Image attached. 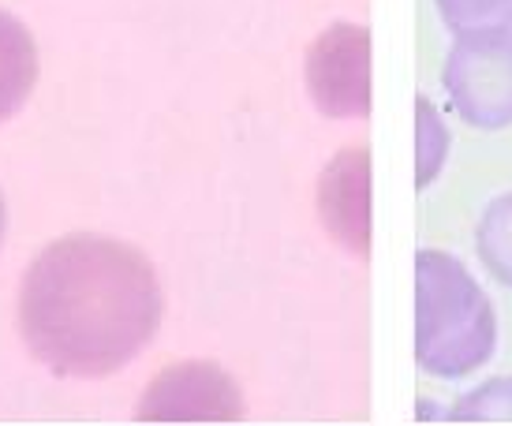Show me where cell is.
<instances>
[{
  "mask_svg": "<svg viewBox=\"0 0 512 426\" xmlns=\"http://www.w3.org/2000/svg\"><path fill=\"white\" fill-rule=\"evenodd\" d=\"M161 284L143 251L109 236H64L30 262L19 329L38 363L64 378H105L161 326Z\"/></svg>",
  "mask_w": 512,
  "mask_h": 426,
  "instance_id": "6da1fadb",
  "label": "cell"
},
{
  "mask_svg": "<svg viewBox=\"0 0 512 426\" xmlns=\"http://www.w3.org/2000/svg\"><path fill=\"white\" fill-rule=\"evenodd\" d=\"M498 344L494 307L464 262L445 251L415 255V359L434 378H464Z\"/></svg>",
  "mask_w": 512,
  "mask_h": 426,
  "instance_id": "7a4b0ae2",
  "label": "cell"
},
{
  "mask_svg": "<svg viewBox=\"0 0 512 426\" xmlns=\"http://www.w3.org/2000/svg\"><path fill=\"white\" fill-rule=\"evenodd\" d=\"M441 79L471 128L512 124V27L456 30Z\"/></svg>",
  "mask_w": 512,
  "mask_h": 426,
  "instance_id": "3957f363",
  "label": "cell"
},
{
  "mask_svg": "<svg viewBox=\"0 0 512 426\" xmlns=\"http://www.w3.org/2000/svg\"><path fill=\"white\" fill-rule=\"evenodd\" d=\"M307 90L318 113H370V34L363 23H333L307 53Z\"/></svg>",
  "mask_w": 512,
  "mask_h": 426,
  "instance_id": "277c9868",
  "label": "cell"
},
{
  "mask_svg": "<svg viewBox=\"0 0 512 426\" xmlns=\"http://www.w3.org/2000/svg\"><path fill=\"white\" fill-rule=\"evenodd\" d=\"M243 415L236 382L214 363H180L157 374L139 404V419L150 423H232Z\"/></svg>",
  "mask_w": 512,
  "mask_h": 426,
  "instance_id": "5b68a950",
  "label": "cell"
},
{
  "mask_svg": "<svg viewBox=\"0 0 512 426\" xmlns=\"http://www.w3.org/2000/svg\"><path fill=\"white\" fill-rule=\"evenodd\" d=\"M318 210L333 240L352 255H370V154L367 146H348L329 161L318 184Z\"/></svg>",
  "mask_w": 512,
  "mask_h": 426,
  "instance_id": "8992f818",
  "label": "cell"
},
{
  "mask_svg": "<svg viewBox=\"0 0 512 426\" xmlns=\"http://www.w3.org/2000/svg\"><path fill=\"white\" fill-rule=\"evenodd\" d=\"M38 83V45L15 15L0 12V124L23 109Z\"/></svg>",
  "mask_w": 512,
  "mask_h": 426,
  "instance_id": "52a82bcc",
  "label": "cell"
},
{
  "mask_svg": "<svg viewBox=\"0 0 512 426\" xmlns=\"http://www.w3.org/2000/svg\"><path fill=\"white\" fill-rule=\"evenodd\" d=\"M479 258L501 284L512 288V195L486 206L479 221Z\"/></svg>",
  "mask_w": 512,
  "mask_h": 426,
  "instance_id": "ba28073f",
  "label": "cell"
},
{
  "mask_svg": "<svg viewBox=\"0 0 512 426\" xmlns=\"http://www.w3.org/2000/svg\"><path fill=\"white\" fill-rule=\"evenodd\" d=\"M456 423H512V378H494L460 397L449 412Z\"/></svg>",
  "mask_w": 512,
  "mask_h": 426,
  "instance_id": "9c48e42d",
  "label": "cell"
},
{
  "mask_svg": "<svg viewBox=\"0 0 512 426\" xmlns=\"http://www.w3.org/2000/svg\"><path fill=\"white\" fill-rule=\"evenodd\" d=\"M415 142H419V176H415V187H427L434 176H438L441 161H445V146H449V131L441 128L438 113L427 98L415 101Z\"/></svg>",
  "mask_w": 512,
  "mask_h": 426,
  "instance_id": "30bf717a",
  "label": "cell"
},
{
  "mask_svg": "<svg viewBox=\"0 0 512 426\" xmlns=\"http://www.w3.org/2000/svg\"><path fill=\"white\" fill-rule=\"evenodd\" d=\"M434 4L453 30L512 27V0H434Z\"/></svg>",
  "mask_w": 512,
  "mask_h": 426,
  "instance_id": "8fae6325",
  "label": "cell"
},
{
  "mask_svg": "<svg viewBox=\"0 0 512 426\" xmlns=\"http://www.w3.org/2000/svg\"><path fill=\"white\" fill-rule=\"evenodd\" d=\"M4 221H8V210H4V199H0V240H4Z\"/></svg>",
  "mask_w": 512,
  "mask_h": 426,
  "instance_id": "7c38bea8",
  "label": "cell"
}]
</instances>
